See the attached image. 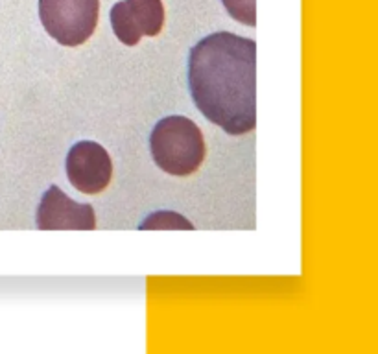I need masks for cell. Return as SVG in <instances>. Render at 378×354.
<instances>
[{
  "instance_id": "obj_3",
  "label": "cell",
  "mask_w": 378,
  "mask_h": 354,
  "mask_svg": "<svg viewBox=\"0 0 378 354\" xmlns=\"http://www.w3.org/2000/svg\"><path fill=\"white\" fill-rule=\"evenodd\" d=\"M100 0H39V18L52 39L63 46H80L94 33Z\"/></svg>"
},
{
  "instance_id": "obj_4",
  "label": "cell",
  "mask_w": 378,
  "mask_h": 354,
  "mask_svg": "<svg viewBox=\"0 0 378 354\" xmlns=\"http://www.w3.org/2000/svg\"><path fill=\"white\" fill-rule=\"evenodd\" d=\"M67 175L81 194L104 192L113 177V161L107 150L94 140H80L67 155Z\"/></svg>"
},
{
  "instance_id": "obj_1",
  "label": "cell",
  "mask_w": 378,
  "mask_h": 354,
  "mask_svg": "<svg viewBox=\"0 0 378 354\" xmlns=\"http://www.w3.org/2000/svg\"><path fill=\"white\" fill-rule=\"evenodd\" d=\"M188 85L201 115L229 135L257 126V45L248 37L216 32L194 45Z\"/></svg>"
},
{
  "instance_id": "obj_2",
  "label": "cell",
  "mask_w": 378,
  "mask_h": 354,
  "mask_svg": "<svg viewBox=\"0 0 378 354\" xmlns=\"http://www.w3.org/2000/svg\"><path fill=\"white\" fill-rule=\"evenodd\" d=\"M149 150L155 164L176 177L192 175L205 161V139L190 118L166 117L153 127Z\"/></svg>"
},
{
  "instance_id": "obj_7",
  "label": "cell",
  "mask_w": 378,
  "mask_h": 354,
  "mask_svg": "<svg viewBox=\"0 0 378 354\" xmlns=\"http://www.w3.org/2000/svg\"><path fill=\"white\" fill-rule=\"evenodd\" d=\"M221 2L234 21L248 26L257 24V0H221Z\"/></svg>"
},
{
  "instance_id": "obj_6",
  "label": "cell",
  "mask_w": 378,
  "mask_h": 354,
  "mask_svg": "<svg viewBox=\"0 0 378 354\" xmlns=\"http://www.w3.org/2000/svg\"><path fill=\"white\" fill-rule=\"evenodd\" d=\"M37 229L41 231H94L96 214L90 205L74 201L52 184L37 207Z\"/></svg>"
},
{
  "instance_id": "obj_5",
  "label": "cell",
  "mask_w": 378,
  "mask_h": 354,
  "mask_svg": "<svg viewBox=\"0 0 378 354\" xmlns=\"http://www.w3.org/2000/svg\"><path fill=\"white\" fill-rule=\"evenodd\" d=\"M111 24L122 45L135 46L142 37H155L164 26L161 0H122L111 8Z\"/></svg>"
}]
</instances>
